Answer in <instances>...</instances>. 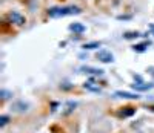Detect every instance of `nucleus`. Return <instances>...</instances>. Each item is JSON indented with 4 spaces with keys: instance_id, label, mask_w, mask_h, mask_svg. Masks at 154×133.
<instances>
[{
    "instance_id": "obj_17",
    "label": "nucleus",
    "mask_w": 154,
    "mask_h": 133,
    "mask_svg": "<svg viewBox=\"0 0 154 133\" xmlns=\"http://www.w3.org/2000/svg\"><path fill=\"white\" fill-rule=\"evenodd\" d=\"M148 72H149V74L154 77V66H149V68H148Z\"/></svg>"
},
{
    "instance_id": "obj_18",
    "label": "nucleus",
    "mask_w": 154,
    "mask_h": 133,
    "mask_svg": "<svg viewBox=\"0 0 154 133\" xmlns=\"http://www.w3.org/2000/svg\"><path fill=\"white\" fill-rule=\"evenodd\" d=\"M149 28H151V29H154V25H151V26H149Z\"/></svg>"
},
{
    "instance_id": "obj_9",
    "label": "nucleus",
    "mask_w": 154,
    "mask_h": 133,
    "mask_svg": "<svg viewBox=\"0 0 154 133\" xmlns=\"http://www.w3.org/2000/svg\"><path fill=\"white\" fill-rule=\"evenodd\" d=\"M136 113V109L134 107H125L123 110H119L117 112V115L120 116V118H128V116H133Z\"/></svg>"
},
{
    "instance_id": "obj_11",
    "label": "nucleus",
    "mask_w": 154,
    "mask_h": 133,
    "mask_svg": "<svg viewBox=\"0 0 154 133\" xmlns=\"http://www.w3.org/2000/svg\"><path fill=\"white\" fill-rule=\"evenodd\" d=\"M149 45H151L149 42H143V43H140V45H134L133 46V51H136V52H145Z\"/></svg>"
},
{
    "instance_id": "obj_2",
    "label": "nucleus",
    "mask_w": 154,
    "mask_h": 133,
    "mask_svg": "<svg viewBox=\"0 0 154 133\" xmlns=\"http://www.w3.org/2000/svg\"><path fill=\"white\" fill-rule=\"evenodd\" d=\"M96 58L99 61H102V63H112L114 61V55L111 54L109 51H106V49H100L96 54Z\"/></svg>"
},
{
    "instance_id": "obj_16",
    "label": "nucleus",
    "mask_w": 154,
    "mask_h": 133,
    "mask_svg": "<svg viewBox=\"0 0 154 133\" xmlns=\"http://www.w3.org/2000/svg\"><path fill=\"white\" fill-rule=\"evenodd\" d=\"M0 95H2V100H8V98H11L12 97V92H9V90H2L0 92Z\"/></svg>"
},
{
    "instance_id": "obj_3",
    "label": "nucleus",
    "mask_w": 154,
    "mask_h": 133,
    "mask_svg": "<svg viewBox=\"0 0 154 133\" xmlns=\"http://www.w3.org/2000/svg\"><path fill=\"white\" fill-rule=\"evenodd\" d=\"M8 19H9L11 23H14V25H17V26H22V25L26 23L25 17L20 14V12H17V11H11L9 14H8Z\"/></svg>"
},
{
    "instance_id": "obj_12",
    "label": "nucleus",
    "mask_w": 154,
    "mask_h": 133,
    "mask_svg": "<svg viewBox=\"0 0 154 133\" xmlns=\"http://www.w3.org/2000/svg\"><path fill=\"white\" fill-rule=\"evenodd\" d=\"M100 42H89V43H85L83 45V49L85 51H93V49H97V48H100Z\"/></svg>"
},
{
    "instance_id": "obj_14",
    "label": "nucleus",
    "mask_w": 154,
    "mask_h": 133,
    "mask_svg": "<svg viewBox=\"0 0 154 133\" xmlns=\"http://www.w3.org/2000/svg\"><path fill=\"white\" fill-rule=\"evenodd\" d=\"M140 35H142L140 32L133 31V32H125V34H123V38H126V40H131V38H137V37H140Z\"/></svg>"
},
{
    "instance_id": "obj_6",
    "label": "nucleus",
    "mask_w": 154,
    "mask_h": 133,
    "mask_svg": "<svg viewBox=\"0 0 154 133\" xmlns=\"http://www.w3.org/2000/svg\"><path fill=\"white\" fill-rule=\"evenodd\" d=\"M114 95H116V97H119V98H126V100H139V98H140L137 94H131V92H123V90H117Z\"/></svg>"
},
{
    "instance_id": "obj_10",
    "label": "nucleus",
    "mask_w": 154,
    "mask_h": 133,
    "mask_svg": "<svg viewBox=\"0 0 154 133\" xmlns=\"http://www.w3.org/2000/svg\"><path fill=\"white\" fill-rule=\"evenodd\" d=\"M83 87H85L86 90H89V92H96V94H99V92H100V87H99L94 81H86V83H83Z\"/></svg>"
},
{
    "instance_id": "obj_15",
    "label": "nucleus",
    "mask_w": 154,
    "mask_h": 133,
    "mask_svg": "<svg viewBox=\"0 0 154 133\" xmlns=\"http://www.w3.org/2000/svg\"><path fill=\"white\" fill-rule=\"evenodd\" d=\"M9 123V116L8 115H2L0 116V127H5Z\"/></svg>"
},
{
    "instance_id": "obj_1",
    "label": "nucleus",
    "mask_w": 154,
    "mask_h": 133,
    "mask_svg": "<svg viewBox=\"0 0 154 133\" xmlns=\"http://www.w3.org/2000/svg\"><path fill=\"white\" fill-rule=\"evenodd\" d=\"M80 8L79 6H54L48 9V16L57 19V17H66V16H74V14H80Z\"/></svg>"
},
{
    "instance_id": "obj_13",
    "label": "nucleus",
    "mask_w": 154,
    "mask_h": 133,
    "mask_svg": "<svg viewBox=\"0 0 154 133\" xmlns=\"http://www.w3.org/2000/svg\"><path fill=\"white\" fill-rule=\"evenodd\" d=\"M75 107H77V103H75V101H68V103H66V110H63V115L71 113Z\"/></svg>"
},
{
    "instance_id": "obj_8",
    "label": "nucleus",
    "mask_w": 154,
    "mask_h": 133,
    "mask_svg": "<svg viewBox=\"0 0 154 133\" xmlns=\"http://www.w3.org/2000/svg\"><path fill=\"white\" fill-rule=\"evenodd\" d=\"M69 31H72L75 34H83L86 31V28H85V25H82V23H71L69 25Z\"/></svg>"
},
{
    "instance_id": "obj_5",
    "label": "nucleus",
    "mask_w": 154,
    "mask_h": 133,
    "mask_svg": "<svg viewBox=\"0 0 154 133\" xmlns=\"http://www.w3.org/2000/svg\"><path fill=\"white\" fill-rule=\"evenodd\" d=\"M28 107H29L28 103H25V101H16L14 104H12L11 109L14 110V112H26Z\"/></svg>"
},
{
    "instance_id": "obj_4",
    "label": "nucleus",
    "mask_w": 154,
    "mask_h": 133,
    "mask_svg": "<svg viewBox=\"0 0 154 133\" xmlns=\"http://www.w3.org/2000/svg\"><path fill=\"white\" fill-rule=\"evenodd\" d=\"M80 72L83 74H89V75H103V69H97V68H91V66H82L80 68Z\"/></svg>"
},
{
    "instance_id": "obj_7",
    "label": "nucleus",
    "mask_w": 154,
    "mask_h": 133,
    "mask_svg": "<svg viewBox=\"0 0 154 133\" xmlns=\"http://www.w3.org/2000/svg\"><path fill=\"white\" fill-rule=\"evenodd\" d=\"M152 87H154V84H151V83H134L133 84V89L136 92H145V90H149Z\"/></svg>"
}]
</instances>
